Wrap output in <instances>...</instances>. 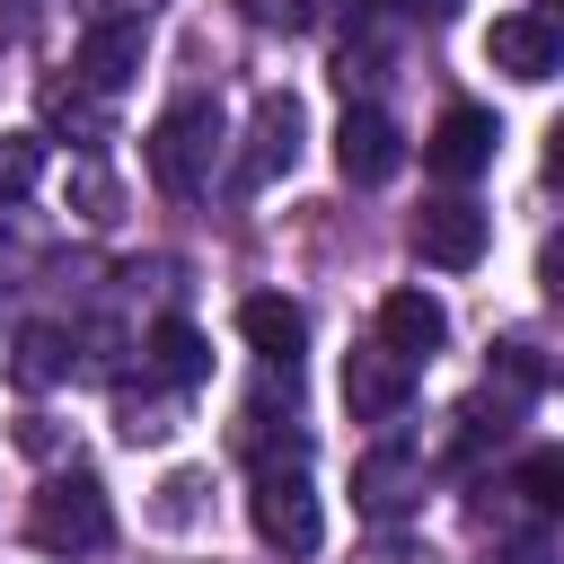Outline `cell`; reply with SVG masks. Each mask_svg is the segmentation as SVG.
<instances>
[{
    "label": "cell",
    "instance_id": "5b68a950",
    "mask_svg": "<svg viewBox=\"0 0 564 564\" xmlns=\"http://www.w3.org/2000/svg\"><path fill=\"white\" fill-rule=\"evenodd\" d=\"M141 62H150V26H141V18H97V26L79 35V88H88V97L132 88Z\"/></svg>",
    "mask_w": 564,
    "mask_h": 564
},
{
    "label": "cell",
    "instance_id": "603a6c76",
    "mask_svg": "<svg viewBox=\"0 0 564 564\" xmlns=\"http://www.w3.org/2000/svg\"><path fill=\"white\" fill-rule=\"evenodd\" d=\"M405 9H423V18H449V9H458V0H405Z\"/></svg>",
    "mask_w": 564,
    "mask_h": 564
},
{
    "label": "cell",
    "instance_id": "6da1fadb",
    "mask_svg": "<svg viewBox=\"0 0 564 564\" xmlns=\"http://www.w3.org/2000/svg\"><path fill=\"white\" fill-rule=\"evenodd\" d=\"M212 167H220V106L212 97H176L150 123V176H159V194H203Z\"/></svg>",
    "mask_w": 564,
    "mask_h": 564
},
{
    "label": "cell",
    "instance_id": "52a82bcc",
    "mask_svg": "<svg viewBox=\"0 0 564 564\" xmlns=\"http://www.w3.org/2000/svg\"><path fill=\"white\" fill-rule=\"evenodd\" d=\"M414 247H423V264H441V273H467V264L485 256V212H476L467 194H441V203H423V220H414Z\"/></svg>",
    "mask_w": 564,
    "mask_h": 564
},
{
    "label": "cell",
    "instance_id": "9c48e42d",
    "mask_svg": "<svg viewBox=\"0 0 564 564\" xmlns=\"http://www.w3.org/2000/svg\"><path fill=\"white\" fill-rule=\"evenodd\" d=\"M405 397H414V370L397 361V352H352L344 361V405H352V423H397L405 414Z\"/></svg>",
    "mask_w": 564,
    "mask_h": 564
},
{
    "label": "cell",
    "instance_id": "ac0fdd59",
    "mask_svg": "<svg viewBox=\"0 0 564 564\" xmlns=\"http://www.w3.org/2000/svg\"><path fill=\"white\" fill-rule=\"evenodd\" d=\"M520 502H538V511L564 502V458H555V449H529V467H520Z\"/></svg>",
    "mask_w": 564,
    "mask_h": 564
},
{
    "label": "cell",
    "instance_id": "9a60e30c",
    "mask_svg": "<svg viewBox=\"0 0 564 564\" xmlns=\"http://www.w3.org/2000/svg\"><path fill=\"white\" fill-rule=\"evenodd\" d=\"M150 370L176 379V388H203V379H212V344H203V326L159 317V326H150Z\"/></svg>",
    "mask_w": 564,
    "mask_h": 564
},
{
    "label": "cell",
    "instance_id": "e0dca14e",
    "mask_svg": "<svg viewBox=\"0 0 564 564\" xmlns=\"http://www.w3.org/2000/svg\"><path fill=\"white\" fill-rule=\"evenodd\" d=\"M35 176H44V141L35 132H0V203H18Z\"/></svg>",
    "mask_w": 564,
    "mask_h": 564
},
{
    "label": "cell",
    "instance_id": "8992f818",
    "mask_svg": "<svg viewBox=\"0 0 564 564\" xmlns=\"http://www.w3.org/2000/svg\"><path fill=\"white\" fill-rule=\"evenodd\" d=\"M335 167H344V185H388V176L405 167L397 123H388L379 106H344V123H335Z\"/></svg>",
    "mask_w": 564,
    "mask_h": 564
},
{
    "label": "cell",
    "instance_id": "7c38bea8",
    "mask_svg": "<svg viewBox=\"0 0 564 564\" xmlns=\"http://www.w3.org/2000/svg\"><path fill=\"white\" fill-rule=\"evenodd\" d=\"M291 159H300V106H291V97H264V106H256V132H247V159H238V185L256 194V185H273Z\"/></svg>",
    "mask_w": 564,
    "mask_h": 564
},
{
    "label": "cell",
    "instance_id": "ffe728a7",
    "mask_svg": "<svg viewBox=\"0 0 564 564\" xmlns=\"http://www.w3.org/2000/svg\"><path fill=\"white\" fill-rule=\"evenodd\" d=\"M176 423H167V405L159 397H123V441H167Z\"/></svg>",
    "mask_w": 564,
    "mask_h": 564
},
{
    "label": "cell",
    "instance_id": "d6986e66",
    "mask_svg": "<svg viewBox=\"0 0 564 564\" xmlns=\"http://www.w3.org/2000/svg\"><path fill=\"white\" fill-rule=\"evenodd\" d=\"M238 18H247V26H282V35H300V26H317V0H238Z\"/></svg>",
    "mask_w": 564,
    "mask_h": 564
},
{
    "label": "cell",
    "instance_id": "44dd1931",
    "mask_svg": "<svg viewBox=\"0 0 564 564\" xmlns=\"http://www.w3.org/2000/svg\"><path fill=\"white\" fill-rule=\"evenodd\" d=\"M53 123H70V132H79V141H97V132H106V115H97V106H88V97H70V88H62V97H53Z\"/></svg>",
    "mask_w": 564,
    "mask_h": 564
},
{
    "label": "cell",
    "instance_id": "3957f363",
    "mask_svg": "<svg viewBox=\"0 0 564 564\" xmlns=\"http://www.w3.org/2000/svg\"><path fill=\"white\" fill-rule=\"evenodd\" d=\"M247 511H256L264 546H282V555H317V538H326V511H317V494H308V467H300V458H273V467H256V494H247Z\"/></svg>",
    "mask_w": 564,
    "mask_h": 564
},
{
    "label": "cell",
    "instance_id": "ba28073f",
    "mask_svg": "<svg viewBox=\"0 0 564 564\" xmlns=\"http://www.w3.org/2000/svg\"><path fill=\"white\" fill-rule=\"evenodd\" d=\"M441 344H449V308H441L432 291H388V300H379V352H397V361L414 370V361H432Z\"/></svg>",
    "mask_w": 564,
    "mask_h": 564
},
{
    "label": "cell",
    "instance_id": "4fadbf2b",
    "mask_svg": "<svg viewBox=\"0 0 564 564\" xmlns=\"http://www.w3.org/2000/svg\"><path fill=\"white\" fill-rule=\"evenodd\" d=\"M238 335H247L273 370H291V361H300V344H308V317H300V300L256 291V300H238Z\"/></svg>",
    "mask_w": 564,
    "mask_h": 564
},
{
    "label": "cell",
    "instance_id": "8fae6325",
    "mask_svg": "<svg viewBox=\"0 0 564 564\" xmlns=\"http://www.w3.org/2000/svg\"><path fill=\"white\" fill-rule=\"evenodd\" d=\"M485 159H494V115L485 106H449L432 123V141H423V167L432 176H476Z\"/></svg>",
    "mask_w": 564,
    "mask_h": 564
},
{
    "label": "cell",
    "instance_id": "30bf717a",
    "mask_svg": "<svg viewBox=\"0 0 564 564\" xmlns=\"http://www.w3.org/2000/svg\"><path fill=\"white\" fill-rule=\"evenodd\" d=\"M414 494H423V458L414 449H370L361 467H352V502L370 511V520H397V511H414Z\"/></svg>",
    "mask_w": 564,
    "mask_h": 564
},
{
    "label": "cell",
    "instance_id": "7a4b0ae2",
    "mask_svg": "<svg viewBox=\"0 0 564 564\" xmlns=\"http://www.w3.org/2000/svg\"><path fill=\"white\" fill-rule=\"evenodd\" d=\"M26 538L44 555H97L115 538V511H106L97 476H44V494L26 502Z\"/></svg>",
    "mask_w": 564,
    "mask_h": 564
},
{
    "label": "cell",
    "instance_id": "277c9868",
    "mask_svg": "<svg viewBox=\"0 0 564 564\" xmlns=\"http://www.w3.org/2000/svg\"><path fill=\"white\" fill-rule=\"evenodd\" d=\"M485 62H494L502 79L538 88V79H555L564 35H555V18H546V9H511V18H494V26H485Z\"/></svg>",
    "mask_w": 564,
    "mask_h": 564
},
{
    "label": "cell",
    "instance_id": "2e32d148",
    "mask_svg": "<svg viewBox=\"0 0 564 564\" xmlns=\"http://www.w3.org/2000/svg\"><path fill=\"white\" fill-rule=\"evenodd\" d=\"M511 405H520V397H467V405H458V441H449V458H485V449L511 432Z\"/></svg>",
    "mask_w": 564,
    "mask_h": 564
},
{
    "label": "cell",
    "instance_id": "7402d4cb",
    "mask_svg": "<svg viewBox=\"0 0 564 564\" xmlns=\"http://www.w3.org/2000/svg\"><path fill=\"white\" fill-rule=\"evenodd\" d=\"M485 564H555V546H546V538H502Z\"/></svg>",
    "mask_w": 564,
    "mask_h": 564
},
{
    "label": "cell",
    "instance_id": "5bb4252c",
    "mask_svg": "<svg viewBox=\"0 0 564 564\" xmlns=\"http://www.w3.org/2000/svg\"><path fill=\"white\" fill-rule=\"evenodd\" d=\"M70 361H79V344H70V326H18V344H9V379L18 388H53V379H70Z\"/></svg>",
    "mask_w": 564,
    "mask_h": 564
}]
</instances>
